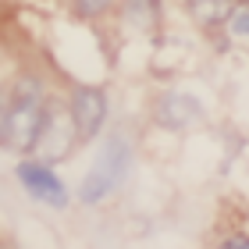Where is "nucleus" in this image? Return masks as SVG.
<instances>
[{"instance_id": "7ed1b4c3", "label": "nucleus", "mask_w": 249, "mask_h": 249, "mask_svg": "<svg viewBox=\"0 0 249 249\" xmlns=\"http://www.w3.org/2000/svg\"><path fill=\"white\" fill-rule=\"evenodd\" d=\"M75 142H78V128L71 121V110L61 107V104H47L43 107V121H39L32 153H36L39 160H47V164H57L75 150Z\"/></svg>"}, {"instance_id": "423d86ee", "label": "nucleus", "mask_w": 249, "mask_h": 249, "mask_svg": "<svg viewBox=\"0 0 249 249\" xmlns=\"http://www.w3.org/2000/svg\"><path fill=\"white\" fill-rule=\"evenodd\" d=\"M199 118H203V104L189 93H167V96H160V104H157V121H160L164 128H189V124H196Z\"/></svg>"}, {"instance_id": "f257e3e1", "label": "nucleus", "mask_w": 249, "mask_h": 249, "mask_svg": "<svg viewBox=\"0 0 249 249\" xmlns=\"http://www.w3.org/2000/svg\"><path fill=\"white\" fill-rule=\"evenodd\" d=\"M43 107H47V100H43V86L36 78L15 82L11 86V107H7V121H4L0 142L18 150V153H32L39 121H43Z\"/></svg>"}, {"instance_id": "9d476101", "label": "nucleus", "mask_w": 249, "mask_h": 249, "mask_svg": "<svg viewBox=\"0 0 249 249\" xmlns=\"http://www.w3.org/2000/svg\"><path fill=\"white\" fill-rule=\"evenodd\" d=\"M7 107H11V89H0V135H4V121H7Z\"/></svg>"}, {"instance_id": "0eeeda50", "label": "nucleus", "mask_w": 249, "mask_h": 249, "mask_svg": "<svg viewBox=\"0 0 249 249\" xmlns=\"http://www.w3.org/2000/svg\"><path fill=\"white\" fill-rule=\"evenodd\" d=\"M189 11L196 18V25H221L231 15L228 0H189Z\"/></svg>"}, {"instance_id": "6e6552de", "label": "nucleus", "mask_w": 249, "mask_h": 249, "mask_svg": "<svg viewBox=\"0 0 249 249\" xmlns=\"http://www.w3.org/2000/svg\"><path fill=\"white\" fill-rule=\"evenodd\" d=\"M228 29H231V36H246L249 39V4L235 7L228 15Z\"/></svg>"}, {"instance_id": "f03ea898", "label": "nucleus", "mask_w": 249, "mask_h": 249, "mask_svg": "<svg viewBox=\"0 0 249 249\" xmlns=\"http://www.w3.org/2000/svg\"><path fill=\"white\" fill-rule=\"evenodd\" d=\"M128 164H132V146H128V139H124V135H110V139H104V146L96 150L93 167L86 171L82 185H78V199L89 203V207L100 203V199H107L110 192L124 182Z\"/></svg>"}, {"instance_id": "9b49d317", "label": "nucleus", "mask_w": 249, "mask_h": 249, "mask_svg": "<svg viewBox=\"0 0 249 249\" xmlns=\"http://www.w3.org/2000/svg\"><path fill=\"white\" fill-rule=\"evenodd\" d=\"M239 4H249V0H239Z\"/></svg>"}, {"instance_id": "1a4fd4ad", "label": "nucleus", "mask_w": 249, "mask_h": 249, "mask_svg": "<svg viewBox=\"0 0 249 249\" xmlns=\"http://www.w3.org/2000/svg\"><path fill=\"white\" fill-rule=\"evenodd\" d=\"M75 7H78V15H86V18H104L110 7H114V0H75Z\"/></svg>"}, {"instance_id": "20e7f679", "label": "nucleus", "mask_w": 249, "mask_h": 249, "mask_svg": "<svg viewBox=\"0 0 249 249\" xmlns=\"http://www.w3.org/2000/svg\"><path fill=\"white\" fill-rule=\"evenodd\" d=\"M18 182L25 185V192L32 199L47 203V207H53V210H64L68 203H71L68 185L57 178L53 164H47V160H21L18 164Z\"/></svg>"}, {"instance_id": "39448f33", "label": "nucleus", "mask_w": 249, "mask_h": 249, "mask_svg": "<svg viewBox=\"0 0 249 249\" xmlns=\"http://www.w3.org/2000/svg\"><path fill=\"white\" fill-rule=\"evenodd\" d=\"M68 110H71V121L78 128V142H89L100 135L107 121V93L100 86H75Z\"/></svg>"}]
</instances>
